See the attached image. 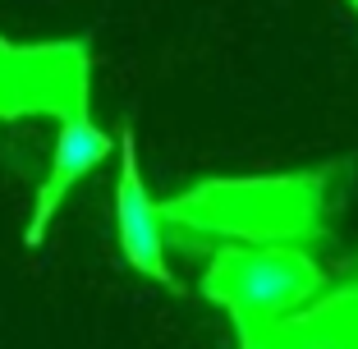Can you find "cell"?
<instances>
[{
  "instance_id": "obj_6",
  "label": "cell",
  "mask_w": 358,
  "mask_h": 349,
  "mask_svg": "<svg viewBox=\"0 0 358 349\" xmlns=\"http://www.w3.org/2000/svg\"><path fill=\"white\" fill-rule=\"evenodd\" d=\"M243 349H358V280L331 290V294L322 290L275 336Z\"/></svg>"
},
{
  "instance_id": "obj_7",
  "label": "cell",
  "mask_w": 358,
  "mask_h": 349,
  "mask_svg": "<svg viewBox=\"0 0 358 349\" xmlns=\"http://www.w3.org/2000/svg\"><path fill=\"white\" fill-rule=\"evenodd\" d=\"M349 5H354V10H358V0H349Z\"/></svg>"
},
{
  "instance_id": "obj_4",
  "label": "cell",
  "mask_w": 358,
  "mask_h": 349,
  "mask_svg": "<svg viewBox=\"0 0 358 349\" xmlns=\"http://www.w3.org/2000/svg\"><path fill=\"white\" fill-rule=\"evenodd\" d=\"M110 212H115V243L120 257L134 266L143 280L175 285L166 257V212L157 207L148 180H143V161H138V138L134 129H120V175L110 193Z\"/></svg>"
},
{
  "instance_id": "obj_3",
  "label": "cell",
  "mask_w": 358,
  "mask_h": 349,
  "mask_svg": "<svg viewBox=\"0 0 358 349\" xmlns=\"http://www.w3.org/2000/svg\"><path fill=\"white\" fill-rule=\"evenodd\" d=\"M92 106V55L78 37L10 42L0 37V124L69 120Z\"/></svg>"
},
{
  "instance_id": "obj_5",
  "label": "cell",
  "mask_w": 358,
  "mask_h": 349,
  "mask_svg": "<svg viewBox=\"0 0 358 349\" xmlns=\"http://www.w3.org/2000/svg\"><path fill=\"white\" fill-rule=\"evenodd\" d=\"M110 152H115V138L106 134L92 115L60 120L51 161H46V175H42V184H37V198H32V212H28V230H23V243H28V248H37V243L46 239V230L55 225L64 198L74 193V184L87 180L101 161H110Z\"/></svg>"
},
{
  "instance_id": "obj_1",
  "label": "cell",
  "mask_w": 358,
  "mask_h": 349,
  "mask_svg": "<svg viewBox=\"0 0 358 349\" xmlns=\"http://www.w3.org/2000/svg\"><path fill=\"white\" fill-rule=\"evenodd\" d=\"M166 225L221 243H313L327 225V175H234L202 180L161 202Z\"/></svg>"
},
{
  "instance_id": "obj_2",
  "label": "cell",
  "mask_w": 358,
  "mask_h": 349,
  "mask_svg": "<svg viewBox=\"0 0 358 349\" xmlns=\"http://www.w3.org/2000/svg\"><path fill=\"white\" fill-rule=\"evenodd\" d=\"M198 290L234 322L243 349L299 318L327 290V271L303 253V243H225L207 262Z\"/></svg>"
}]
</instances>
